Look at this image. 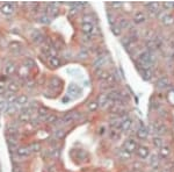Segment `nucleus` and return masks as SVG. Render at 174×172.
Wrapping results in <instances>:
<instances>
[{"instance_id":"6e6552de","label":"nucleus","mask_w":174,"mask_h":172,"mask_svg":"<svg viewBox=\"0 0 174 172\" xmlns=\"http://www.w3.org/2000/svg\"><path fill=\"white\" fill-rule=\"evenodd\" d=\"M28 101H29V98L27 97V95H26V94H20V95H17V97L15 98V101H14V104H15L17 107H19V106L23 107V106H26V105L28 104Z\"/></svg>"},{"instance_id":"393cba45","label":"nucleus","mask_w":174,"mask_h":172,"mask_svg":"<svg viewBox=\"0 0 174 172\" xmlns=\"http://www.w3.org/2000/svg\"><path fill=\"white\" fill-rule=\"evenodd\" d=\"M15 98H16V95L14 94V93H9V94L6 95L5 101H6L8 105H12V104H14V101H15Z\"/></svg>"},{"instance_id":"4c0bfd02","label":"nucleus","mask_w":174,"mask_h":172,"mask_svg":"<svg viewBox=\"0 0 174 172\" xmlns=\"http://www.w3.org/2000/svg\"><path fill=\"white\" fill-rule=\"evenodd\" d=\"M5 92V89H4V86H0V94H2Z\"/></svg>"},{"instance_id":"a878e982","label":"nucleus","mask_w":174,"mask_h":172,"mask_svg":"<svg viewBox=\"0 0 174 172\" xmlns=\"http://www.w3.org/2000/svg\"><path fill=\"white\" fill-rule=\"evenodd\" d=\"M170 84V82H168V79H167L166 77H162L159 79L158 82V87H160V89H164V87H166L167 85Z\"/></svg>"},{"instance_id":"c9c22d12","label":"nucleus","mask_w":174,"mask_h":172,"mask_svg":"<svg viewBox=\"0 0 174 172\" xmlns=\"http://www.w3.org/2000/svg\"><path fill=\"white\" fill-rule=\"evenodd\" d=\"M71 101V98H70L69 95H65L64 98H63V103L64 104H67V103H70Z\"/></svg>"},{"instance_id":"0eeeda50","label":"nucleus","mask_w":174,"mask_h":172,"mask_svg":"<svg viewBox=\"0 0 174 172\" xmlns=\"http://www.w3.org/2000/svg\"><path fill=\"white\" fill-rule=\"evenodd\" d=\"M16 154H17V156H19V157L23 158V157H28V156L32 154V150H30V148L27 147V145H22V147L17 148Z\"/></svg>"},{"instance_id":"bb28decb","label":"nucleus","mask_w":174,"mask_h":172,"mask_svg":"<svg viewBox=\"0 0 174 172\" xmlns=\"http://www.w3.org/2000/svg\"><path fill=\"white\" fill-rule=\"evenodd\" d=\"M37 112H38V115L40 116H42V118H47L50 113H49V111L45 108V107H38V109H37Z\"/></svg>"},{"instance_id":"9b49d317","label":"nucleus","mask_w":174,"mask_h":172,"mask_svg":"<svg viewBox=\"0 0 174 172\" xmlns=\"http://www.w3.org/2000/svg\"><path fill=\"white\" fill-rule=\"evenodd\" d=\"M29 112H32V109L30 111H22L19 114V121L20 122H23V123H28V122H30V113Z\"/></svg>"},{"instance_id":"dca6fc26","label":"nucleus","mask_w":174,"mask_h":172,"mask_svg":"<svg viewBox=\"0 0 174 172\" xmlns=\"http://www.w3.org/2000/svg\"><path fill=\"white\" fill-rule=\"evenodd\" d=\"M7 90L9 91L11 93H14V94H15L16 92H19V90H20V85L16 82H12L7 85Z\"/></svg>"},{"instance_id":"2eb2a0df","label":"nucleus","mask_w":174,"mask_h":172,"mask_svg":"<svg viewBox=\"0 0 174 172\" xmlns=\"http://www.w3.org/2000/svg\"><path fill=\"white\" fill-rule=\"evenodd\" d=\"M109 103V95L107 94V93H102L99 99H97V104H99V106H105L106 104Z\"/></svg>"},{"instance_id":"f257e3e1","label":"nucleus","mask_w":174,"mask_h":172,"mask_svg":"<svg viewBox=\"0 0 174 172\" xmlns=\"http://www.w3.org/2000/svg\"><path fill=\"white\" fill-rule=\"evenodd\" d=\"M14 11H15V4H13V3H4L0 5V13L5 17L12 15Z\"/></svg>"},{"instance_id":"9d476101","label":"nucleus","mask_w":174,"mask_h":172,"mask_svg":"<svg viewBox=\"0 0 174 172\" xmlns=\"http://www.w3.org/2000/svg\"><path fill=\"white\" fill-rule=\"evenodd\" d=\"M48 64L50 68L57 69L58 66H61L62 62H61V59H59V57L55 56V57H48Z\"/></svg>"},{"instance_id":"ddd939ff","label":"nucleus","mask_w":174,"mask_h":172,"mask_svg":"<svg viewBox=\"0 0 174 172\" xmlns=\"http://www.w3.org/2000/svg\"><path fill=\"white\" fill-rule=\"evenodd\" d=\"M132 122H134V121L130 119V118H127V119H124L121 122V130L122 131H128L130 128L132 127Z\"/></svg>"},{"instance_id":"20e7f679","label":"nucleus","mask_w":174,"mask_h":172,"mask_svg":"<svg viewBox=\"0 0 174 172\" xmlns=\"http://www.w3.org/2000/svg\"><path fill=\"white\" fill-rule=\"evenodd\" d=\"M81 32L85 34V35H93V34L97 33V28L94 27L93 23H86V22H82L80 26Z\"/></svg>"},{"instance_id":"1a4fd4ad","label":"nucleus","mask_w":174,"mask_h":172,"mask_svg":"<svg viewBox=\"0 0 174 172\" xmlns=\"http://www.w3.org/2000/svg\"><path fill=\"white\" fill-rule=\"evenodd\" d=\"M136 136H137V139H147V136H149V130H147V128H145L144 126H142L141 128H138L137 131H136Z\"/></svg>"},{"instance_id":"e433bc0d","label":"nucleus","mask_w":174,"mask_h":172,"mask_svg":"<svg viewBox=\"0 0 174 172\" xmlns=\"http://www.w3.org/2000/svg\"><path fill=\"white\" fill-rule=\"evenodd\" d=\"M87 56H88V53H79V57H80V58H87Z\"/></svg>"},{"instance_id":"5701e85b","label":"nucleus","mask_w":174,"mask_h":172,"mask_svg":"<svg viewBox=\"0 0 174 172\" xmlns=\"http://www.w3.org/2000/svg\"><path fill=\"white\" fill-rule=\"evenodd\" d=\"M152 143H153L154 147L158 148V149H160L162 147H164V141H162V137H154L153 141H152Z\"/></svg>"},{"instance_id":"b1692460","label":"nucleus","mask_w":174,"mask_h":172,"mask_svg":"<svg viewBox=\"0 0 174 172\" xmlns=\"http://www.w3.org/2000/svg\"><path fill=\"white\" fill-rule=\"evenodd\" d=\"M141 73H142L143 78L146 79V80H149V79L152 77V72H151L150 69H143L142 71H141Z\"/></svg>"},{"instance_id":"a211bd4d","label":"nucleus","mask_w":174,"mask_h":172,"mask_svg":"<svg viewBox=\"0 0 174 172\" xmlns=\"http://www.w3.org/2000/svg\"><path fill=\"white\" fill-rule=\"evenodd\" d=\"M146 6H147V9H149V12L150 13H153V14L159 13V7H160V5H159L158 3H150V4H147Z\"/></svg>"},{"instance_id":"2f4dec72","label":"nucleus","mask_w":174,"mask_h":172,"mask_svg":"<svg viewBox=\"0 0 174 172\" xmlns=\"http://www.w3.org/2000/svg\"><path fill=\"white\" fill-rule=\"evenodd\" d=\"M32 152H40L41 151V144L40 143H32L29 145Z\"/></svg>"},{"instance_id":"c85d7f7f","label":"nucleus","mask_w":174,"mask_h":172,"mask_svg":"<svg viewBox=\"0 0 174 172\" xmlns=\"http://www.w3.org/2000/svg\"><path fill=\"white\" fill-rule=\"evenodd\" d=\"M87 108H88V111L91 112H95L99 108V104L97 101H91V103L87 105Z\"/></svg>"},{"instance_id":"423d86ee","label":"nucleus","mask_w":174,"mask_h":172,"mask_svg":"<svg viewBox=\"0 0 174 172\" xmlns=\"http://www.w3.org/2000/svg\"><path fill=\"white\" fill-rule=\"evenodd\" d=\"M16 65L14 62H9V63H7L6 65L4 66V72L5 74H7V76H13V74L16 72Z\"/></svg>"},{"instance_id":"c756f323","label":"nucleus","mask_w":174,"mask_h":172,"mask_svg":"<svg viewBox=\"0 0 174 172\" xmlns=\"http://www.w3.org/2000/svg\"><path fill=\"white\" fill-rule=\"evenodd\" d=\"M45 122L47 123H51V124H53V123L57 122V116L55 114H49L47 118H45Z\"/></svg>"},{"instance_id":"4468645a","label":"nucleus","mask_w":174,"mask_h":172,"mask_svg":"<svg viewBox=\"0 0 174 172\" xmlns=\"http://www.w3.org/2000/svg\"><path fill=\"white\" fill-rule=\"evenodd\" d=\"M74 119H76V114H74V113H67L66 115L63 116L62 121H63L64 124H71V123L74 121Z\"/></svg>"},{"instance_id":"f3484780","label":"nucleus","mask_w":174,"mask_h":172,"mask_svg":"<svg viewBox=\"0 0 174 172\" xmlns=\"http://www.w3.org/2000/svg\"><path fill=\"white\" fill-rule=\"evenodd\" d=\"M162 22L166 26L172 25L174 22V17L173 15H171V14H165V15H162Z\"/></svg>"},{"instance_id":"f704fd0d","label":"nucleus","mask_w":174,"mask_h":172,"mask_svg":"<svg viewBox=\"0 0 174 172\" xmlns=\"http://www.w3.org/2000/svg\"><path fill=\"white\" fill-rule=\"evenodd\" d=\"M40 21L42 23H48L49 21H50V18H49L48 15H43V17H41Z\"/></svg>"},{"instance_id":"7ed1b4c3","label":"nucleus","mask_w":174,"mask_h":172,"mask_svg":"<svg viewBox=\"0 0 174 172\" xmlns=\"http://www.w3.org/2000/svg\"><path fill=\"white\" fill-rule=\"evenodd\" d=\"M81 93V87L79 85H77V84H70L69 86H67V94L70 98H77V97H79V94Z\"/></svg>"},{"instance_id":"7c9ffc66","label":"nucleus","mask_w":174,"mask_h":172,"mask_svg":"<svg viewBox=\"0 0 174 172\" xmlns=\"http://www.w3.org/2000/svg\"><path fill=\"white\" fill-rule=\"evenodd\" d=\"M20 74H21L20 77L26 78L29 74V69L26 65H22L21 66V69H20Z\"/></svg>"},{"instance_id":"39448f33","label":"nucleus","mask_w":174,"mask_h":172,"mask_svg":"<svg viewBox=\"0 0 174 172\" xmlns=\"http://www.w3.org/2000/svg\"><path fill=\"white\" fill-rule=\"evenodd\" d=\"M136 154H137L138 157H141V158L144 159V158H147L150 156V150L145 145H138L137 150H136Z\"/></svg>"},{"instance_id":"72a5a7b5","label":"nucleus","mask_w":174,"mask_h":172,"mask_svg":"<svg viewBox=\"0 0 174 172\" xmlns=\"http://www.w3.org/2000/svg\"><path fill=\"white\" fill-rule=\"evenodd\" d=\"M64 135H65V131L63 130V129H57L56 133H55V136H56V139H63Z\"/></svg>"},{"instance_id":"6ab92c4d","label":"nucleus","mask_w":174,"mask_h":172,"mask_svg":"<svg viewBox=\"0 0 174 172\" xmlns=\"http://www.w3.org/2000/svg\"><path fill=\"white\" fill-rule=\"evenodd\" d=\"M49 86L50 87H52V89H58L59 86H61V80L58 79L57 77H52L50 80H49Z\"/></svg>"},{"instance_id":"f03ea898","label":"nucleus","mask_w":174,"mask_h":172,"mask_svg":"<svg viewBox=\"0 0 174 172\" xmlns=\"http://www.w3.org/2000/svg\"><path fill=\"white\" fill-rule=\"evenodd\" d=\"M137 148H138L137 141L134 139H127L126 142H124V144H123V149H124L127 152H129L130 155H131V154H134V152H136Z\"/></svg>"},{"instance_id":"4be33fe9","label":"nucleus","mask_w":174,"mask_h":172,"mask_svg":"<svg viewBox=\"0 0 174 172\" xmlns=\"http://www.w3.org/2000/svg\"><path fill=\"white\" fill-rule=\"evenodd\" d=\"M106 62V57L103 56H97L95 58V61H94V68H100V66H103Z\"/></svg>"},{"instance_id":"412c9836","label":"nucleus","mask_w":174,"mask_h":172,"mask_svg":"<svg viewBox=\"0 0 174 172\" xmlns=\"http://www.w3.org/2000/svg\"><path fill=\"white\" fill-rule=\"evenodd\" d=\"M159 155H160V157L162 158H167L168 156H170V148L168 147H162L160 149H159Z\"/></svg>"},{"instance_id":"f8f14e48","label":"nucleus","mask_w":174,"mask_h":172,"mask_svg":"<svg viewBox=\"0 0 174 172\" xmlns=\"http://www.w3.org/2000/svg\"><path fill=\"white\" fill-rule=\"evenodd\" d=\"M145 20H146V17L142 11H138V12L135 13V15H134L135 23H143V22H145Z\"/></svg>"},{"instance_id":"473e14b6","label":"nucleus","mask_w":174,"mask_h":172,"mask_svg":"<svg viewBox=\"0 0 174 172\" xmlns=\"http://www.w3.org/2000/svg\"><path fill=\"white\" fill-rule=\"evenodd\" d=\"M112 32H113V34H114V35H116V36H120V35L122 34L121 28H120V27H118L117 25L114 26L113 28H112Z\"/></svg>"},{"instance_id":"cd10ccee","label":"nucleus","mask_w":174,"mask_h":172,"mask_svg":"<svg viewBox=\"0 0 174 172\" xmlns=\"http://www.w3.org/2000/svg\"><path fill=\"white\" fill-rule=\"evenodd\" d=\"M117 26L120 27V28H121V30H122V29H126V28H128V27H129V21L127 20V19H121V20L118 21Z\"/></svg>"},{"instance_id":"aec40b11","label":"nucleus","mask_w":174,"mask_h":172,"mask_svg":"<svg viewBox=\"0 0 174 172\" xmlns=\"http://www.w3.org/2000/svg\"><path fill=\"white\" fill-rule=\"evenodd\" d=\"M6 112H7L8 115H14L19 112V108H17V106H16L15 104H12V105H8L7 106Z\"/></svg>"}]
</instances>
